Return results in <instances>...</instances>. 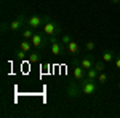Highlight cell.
Returning <instances> with one entry per match:
<instances>
[{"label": "cell", "instance_id": "obj_24", "mask_svg": "<svg viewBox=\"0 0 120 118\" xmlns=\"http://www.w3.org/2000/svg\"><path fill=\"white\" fill-rule=\"evenodd\" d=\"M5 2H10V0H5Z\"/></svg>", "mask_w": 120, "mask_h": 118}, {"label": "cell", "instance_id": "obj_10", "mask_svg": "<svg viewBox=\"0 0 120 118\" xmlns=\"http://www.w3.org/2000/svg\"><path fill=\"white\" fill-rule=\"evenodd\" d=\"M94 62H96V61H94L93 57H82V59L79 61V64L82 65L85 70H90V69H93V67H94Z\"/></svg>", "mask_w": 120, "mask_h": 118}, {"label": "cell", "instance_id": "obj_23", "mask_svg": "<svg viewBox=\"0 0 120 118\" xmlns=\"http://www.w3.org/2000/svg\"><path fill=\"white\" fill-rule=\"evenodd\" d=\"M119 88H120V82H119Z\"/></svg>", "mask_w": 120, "mask_h": 118}, {"label": "cell", "instance_id": "obj_7", "mask_svg": "<svg viewBox=\"0 0 120 118\" xmlns=\"http://www.w3.org/2000/svg\"><path fill=\"white\" fill-rule=\"evenodd\" d=\"M50 42H51V54L53 56H61L64 48H63V43L58 40V37H50Z\"/></svg>", "mask_w": 120, "mask_h": 118}, {"label": "cell", "instance_id": "obj_4", "mask_svg": "<svg viewBox=\"0 0 120 118\" xmlns=\"http://www.w3.org/2000/svg\"><path fill=\"white\" fill-rule=\"evenodd\" d=\"M80 83V86H82V93L83 94H86V96H91V94H94L96 91H98V83H96V80H88V78H85V80H82Z\"/></svg>", "mask_w": 120, "mask_h": 118}, {"label": "cell", "instance_id": "obj_17", "mask_svg": "<svg viewBox=\"0 0 120 118\" xmlns=\"http://www.w3.org/2000/svg\"><path fill=\"white\" fill-rule=\"evenodd\" d=\"M26 56H27V53H26V51H22V50L19 48L18 51H16V54H15V57H16V61H24V59H26Z\"/></svg>", "mask_w": 120, "mask_h": 118}, {"label": "cell", "instance_id": "obj_9", "mask_svg": "<svg viewBox=\"0 0 120 118\" xmlns=\"http://www.w3.org/2000/svg\"><path fill=\"white\" fill-rule=\"evenodd\" d=\"M82 51V48H80V43H77L75 40H72V42H69L67 45H66V53L69 56H77L79 53Z\"/></svg>", "mask_w": 120, "mask_h": 118}, {"label": "cell", "instance_id": "obj_1", "mask_svg": "<svg viewBox=\"0 0 120 118\" xmlns=\"http://www.w3.org/2000/svg\"><path fill=\"white\" fill-rule=\"evenodd\" d=\"M42 32L46 34L48 37H58L61 35V26L55 18L51 16H43V26H42Z\"/></svg>", "mask_w": 120, "mask_h": 118}, {"label": "cell", "instance_id": "obj_16", "mask_svg": "<svg viewBox=\"0 0 120 118\" xmlns=\"http://www.w3.org/2000/svg\"><path fill=\"white\" fill-rule=\"evenodd\" d=\"M94 69H96L99 73L104 72V70H106V62H104L102 59H101V61H96V62H94Z\"/></svg>", "mask_w": 120, "mask_h": 118}, {"label": "cell", "instance_id": "obj_19", "mask_svg": "<svg viewBox=\"0 0 120 118\" xmlns=\"http://www.w3.org/2000/svg\"><path fill=\"white\" fill-rule=\"evenodd\" d=\"M98 82H99V85H106V83H107V75L104 72H101L98 75Z\"/></svg>", "mask_w": 120, "mask_h": 118}, {"label": "cell", "instance_id": "obj_2", "mask_svg": "<svg viewBox=\"0 0 120 118\" xmlns=\"http://www.w3.org/2000/svg\"><path fill=\"white\" fill-rule=\"evenodd\" d=\"M26 21H27V16L26 14H18L16 18L13 19L10 24H2V29L3 30H7V29H10L11 32H16V30H22V27L26 26Z\"/></svg>", "mask_w": 120, "mask_h": 118}, {"label": "cell", "instance_id": "obj_5", "mask_svg": "<svg viewBox=\"0 0 120 118\" xmlns=\"http://www.w3.org/2000/svg\"><path fill=\"white\" fill-rule=\"evenodd\" d=\"M26 26L32 27L34 30L42 29V26H43V16H42V14H32V16H27Z\"/></svg>", "mask_w": 120, "mask_h": 118}, {"label": "cell", "instance_id": "obj_22", "mask_svg": "<svg viewBox=\"0 0 120 118\" xmlns=\"http://www.w3.org/2000/svg\"><path fill=\"white\" fill-rule=\"evenodd\" d=\"M112 2H114V3H120V0H112Z\"/></svg>", "mask_w": 120, "mask_h": 118}, {"label": "cell", "instance_id": "obj_14", "mask_svg": "<svg viewBox=\"0 0 120 118\" xmlns=\"http://www.w3.org/2000/svg\"><path fill=\"white\" fill-rule=\"evenodd\" d=\"M98 75H99V72L93 67V69H90V70H86V78L88 80H98Z\"/></svg>", "mask_w": 120, "mask_h": 118}, {"label": "cell", "instance_id": "obj_12", "mask_svg": "<svg viewBox=\"0 0 120 118\" xmlns=\"http://www.w3.org/2000/svg\"><path fill=\"white\" fill-rule=\"evenodd\" d=\"M19 48H21L22 51H26V53H30V50H32L34 46H32V42H30V40H26V38H24V40L21 42Z\"/></svg>", "mask_w": 120, "mask_h": 118}, {"label": "cell", "instance_id": "obj_11", "mask_svg": "<svg viewBox=\"0 0 120 118\" xmlns=\"http://www.w3.org/2000/svg\"><path fill=\"white\" fill-rule=\"evenodd\" d=\"M114 59H115V53L114 51H111V50H104L102 51V61L106 64H112Z\"/></svg>", "mask_w": 120, "mask_h": 118}, {"label": "cell", "instance_id": "obj_21", "mask_svg": "<svg viewBox=\"0 0 120 118\" xmlns=\"http://www.w3.org/2000/svg\"><path fill=\"white\" fill-rule=\"evenodd\" d=\"M114 67H115L117 70H120V54L115 56V59H114Z\"/></svg>", "mask_w": 120, "mask_h": 118}, {"label": "cell", "instance_id": "obj_18", "mask_svg": "<svg viewBox=\"0 0 120 118\" xmlns=\"http://www.w3.org/2000/svg\"><path fill=\"white\" fill-rule=\"evenodd\" d=\"M69 42H72V37L69 35V34H64V35H61V43H63L64 46L67 45Z\"/></svg>", "mask_w": 120, "mask_h": 118}, {"label": "cell", "instance_id": "obj_15", "mask_svg": "<svg viewBox=\"0 0 120 118\" xmlns=\"http://www.w3.org/2000/svg\"><path fill=\"white\" fill-rule=\"evenodd\" d=\"M27 61L30 64H37L38 61H40V56H38V53H35V51H32V53H29V57Z\"/></svg>", "mask_w": 120, "mask_h": 118}, {"label": "cell", "instance_id": "obj_13", "mask_svg": "<svg viewBox=\"0 0 120 118\" xmlns=\"http://www.w3.org/2000/svg\"><path fill=\"white\" fill-rule=\"evenodd\" d=\"M21 32H22V37H24L26 40H30V38H32V35H34V29L29 27V26H24Z\"/></svg>", "mask_w": 120, "mask_h": 118}, {"label": "cell", "instance_id": "obj_8", "mask_svg": "<svg viewBox=\"0 0 120 118\" xmlns=\"http://www.w3.org/2000/svg\"><path fill=\"white\" fill-rule=\"evenodd\" d=\"M72 75H74V78L77 80V82H82V80L86 78V70H85L79 62H75L74 69H72Z\"/></svg>", "mask_w": 120, "mask_h": 118}, {"label": "cell", "instance_id": "obj_6", "mask_svg": "<svg viewBox=\"0 0 120 118\" xmlns=\"http://www.w3.org/2000/svg\"><path fill=\"white\" fill-rule=\"evenodd\" d=\"M66 94H67V97H80L83 93H82V86H80V83H71L69 86H67V89H66Z\"/></svg>", "mask_w": 120, "mask_h": 118}, {"label": "cell", "instance_id": "obj_20", "mask_svg": "<svg viewBox=\"0 0 120 118\" xmlns=\"http://www.w3.org/2000/svg\"><path fill=\"white\" fill-rule=\"evenodd\" d=\"M94 48H96V43H94L93 40H90V42L85 43V50H86V51H93Z\"/></svg>", "mask_w": 120, "mask_h": 118}, {"label": "cell", "instance_id": "obj_3", "mask_svg": "<svg viewBox=\"0 0 120 118\" xmlns=\"http://www.w3.org/2000/svg\"><path fill=\"white\" fill-rule=\"evenodd\" d=\"M48 38H50V37L46 35V34H43V32H34L30 42H32V46H34L35 50H42V48H45V45L48 43Z\"/></svg>", "mask_w": 120, "mask_h": 118}]
</instances>
